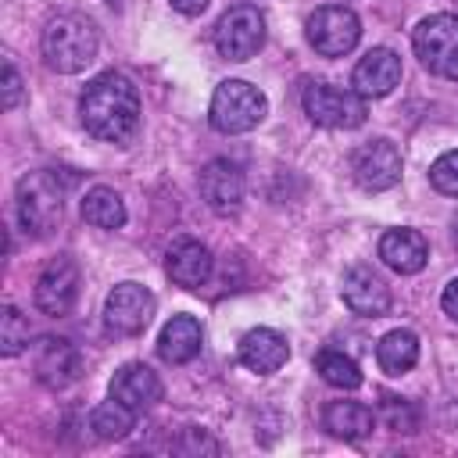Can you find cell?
Returning <instances> with one entry per match:
<instances>
[{"instance_id": "20", "label": "cell", "mask_w": 458, "mask_h": 458, "mask_svg": "<svg viewBox=\"0 0 458 458\" xmlns=\"http://www.w3.org/2000/svg\"><path fill=\"white\" fill-rule=\"evenodd\" d=\"M200 344H204V329L193 315H172L165 326H161V336H157V354L168 361V365H186L200 354Z\"/></svg>"}, {"instance_id": "5", "label": "cell", "mask_w": 458, "mask_h": 458, "mask_svg": "<svg viewBox=\"0 0 458 458\" xmlns=\"http://www.w3.org/2000/svg\"><path fill=\"white\" fill-rule=\"evenodd\" d=\"M415 57L440 79H458V14H429L411 36Z\"/></svg>"}, {"instance_id": "7", "label": "cell", "mask_w": 458, "mask_h": 458, "mask_svg": "<svg viewBox=\"0 0 458 458\" xmlns=\"http://www.w3.org/2000/svg\"><path fill=\"white\" fill-rule=\"evenodd\" d=\"M265 47V14L254 4L229 7L215 25V50L225 61H250Z\"/></svg>"}, {"instance_id": "19", "label": "cell", "mask_w": 458, "mask_h": 458, "mask_svg": "<svg viewBox=\"0 0 458 458\" xmlns=\"http://www.w3.org/2000/svg\"><path fill=\"white\" fill-rule=\"evenodd\" d=\"M379 258L386 268H394L401 276H415L429 261V243L415 229H386L379 236Z\"/></svg>"}, {"instance_id": "31", "label": "cell", "mask_w": 458, "mask_h": 458, "mask_svg": "<svg viewBox=\"0 0 458 458\" xmlns=\"http://www.w3.org/2000/svg\"><path fill=\"white\" fill-rule=\"evenodd\" d=\"M440 308L458 322V279H451V283L444 286V293H440Z\"/></svg>"}, {"instance_id": "18", "label": "cell", "mask_w": 458, "mask_h": 458, "mask_svg": "<svg viewBox=\"0 0 458 458\" xmlns=\"http://www.w3.org/2000/svg\"><path fill=\"white\" fill-rule=\"evenodd\" d=\"M111 397H118L132 411H147L150 404L161 401V379L143 361H129L111 376Z\"/></svg>"}, {"instance_id": "6", "label": "cell", "mask_w": 458, "mask_h": 458, "mask_svg": "<svg viewBox=\"0 0 458 458\" xmlns=\"http://www.w3.org/2000/svg\"><path fill=\"white\" fill-rule=\"evenodd\" d=\"M304 114L315 122V125H326V129H358L365 122V97L354 93V89H344V86H333V82H311L304 86Z\"/></svg>"}, {"instance_id": "24", "label": "cell", "mask_w": 458, "mask_h": 458, "mask_svg": "<svg viewBox=\"0 0 458 458\" xmlns=\"http://www.w3.org/2000/svg\"><path fill=\"white\" fill-rule=\"evenodd\" d=\"M132 422H136V411H132L129 404H122L118 397L100 401V404L93 408V415H89V426H93V433H97L100 440H122V437H129Z\"/></svg>"}, {"instance_id": "3", "label": "cell", "mask_w": 458, "mask_h": 458, "mask_svg": "<svg viewBox=\"0 0 458 458\" xmlns=\"http://www.w3.org/2000/svg\"><path fill=\"white\" fill-rule=\"evenodd\" d=\"M268 114V100L258 86L243 82V79H225L215 86L211 93V125L225 136H236V132H250L254 125H261V118Z\"/></svg>"}, {"instance_id": "25", "label": "cell", "mask_w": 458, "mask_h": 458, "mask_svg": "<svg viewBox=\"0 0 458 458\" xmlns=\"http://www.w3.org/2000/svg\"><path fill=\"white\" fill-rule=\"evenodd\" d=\"M315 372H318L329 386H336V390H358V386H361V369H358V361L347 358L344 351H333V347L315 354Z\"/></svg>"}, {"instance_id": "29", "label": "cell", "mask_w": 458, "mask_h": 458, "mask_svg": "<svg viewBox=\"0 0 458 458\" xmlns=\"http://www.w3.org/2000/svg\"><path fill=\"white\" fill-rule=\"evenodd\" d=\"M21 100V75L14 61H4V111H14Z\"/></svg>"}, {"instance_id": "2", "label": "cell", "mask_w": 458, "mask_h": 458, "mask_svg": "<svg viewBox=\"0 0 458 458\" xmlns=\"http://www.w3.org/2000/svg\"><path fill=\"white\" fill-rule=\"evenodd\" d=\"M97 29L86 14H57L43 29V57L54 72L75 75L97 57Z\"/></svg>"}, {"instance_id": "27", "label": "cell", "mask_w": 458, "mask_h": 458, "mask_svg": "<svg viewBox=\"0 0 458 458\" xmlns=\"http://www.w3.org/2000/svg\"><path fill=\"white\" fill-rule=\"evenodd\" d=\"M429 182L437 193L458 197V150H447L429 165Z\"/></svg>"}, {"instance_id": "11", "label": "cell", "mask_w": 458, "mask_h": 458, "mask_svg": "<svg viewBox=\"0 0 458 458\" xmlns=\"http://www.w3.org/2000/svg\"><path fill=\"white\" fill-rule=\"evenodd\" d=\"M75 297H79V268L72 258H54L39 279H36V308L61 318L75 308Z\"/></svg>"}, {"instance_id": "13", "label": "cell", "mask_w": 458, "mask_h": 458, "mask_svg": "<svg viewBox=\"0 0 458 458\" xmlns=\"http://www.w3.org/2000/svg\"><path fill=\"white\" fill-rule=\"evenodd\" d=\"M32 361H36V379L43 386H50V390H64V386H72L82 376V354L64 336H47L36 347Z\"/></svg>"}, {"instance_id": "30", "label": "cell", "mask_w": 458, "mask_h": 458, "mask_svg": "<svg viewBox=\"0 0 458 458\" xmlns=\"http://www.w3.org/2000/svg\"><path fill=\"white\" fill-rule=\"evenodd\" d=\"M179 451H186V454H197V451H211V454H215L218 447H215V440H208L200 429H186V433H182V444H179Z\"/></svg>"}, {"instance_id": "9", "label": "cell", "mask_w": 458, "mask_h": 458, "mask_svg": "<svg viewBox=\"0 0 458 458\" xmlns=\"http://www.w3.org/2000/svg\"><path fill=\"white\" fill-rule=\"evenodd\" d=\"M154 293L140 283H118L104 297V329L111 336H136L154 318Z\"/></svg>"}, {"instance_id": "22", "label": "cell", "mask_w": 458, "mask_h": 458, "mask_svg": "<svg viewBox=\"0 0 458 458\" xmlns=\"http://www.w3.org/2000/svg\"><path fill=\"white\" fill-rule=\"evenodd\" d=\"M376 361L386 376H404L419 361V336L411 329H394L376 344Z\"/></svg>"}, {"instance_id": "26", "label": "cell", "mask_w": 458, "mask_h": 458, "mask_svg": "<svg viewBox=\"0 0 458 458\" xmlns=\"http://www.w3.org/2000/svg\"><path fill=\"white\" fill-rule=\"evenodd\" d=\"M25 347H29V318L14 304H7L0 315V351H4V358H14Z\"/></svg>"}, {"instance_id": "4", "label": "cell", "mask_w": 458, "mask_h": 458, "mask_svg": "<svg viewBox=\"0 0 458 458\" xmlns=\"http://www.w3.org/2000/svg\"><path fill=\"white\" fill-rule=\"evenodd\" d=\"M61 186H57V175L50 172H29L21 182H18V193H14V204H18V222L29 236H50L61 222Z\"/></svg>"}, {"instance_id": "33", "label": "cell", "mask_w": 458, "mask_h": 458, "mask_svg": "<svg viewBox=\"0 0 458 458\" xmlns=\"http://www.w3.org/2000/svg\"><path fill=\"white\" fill-rule=\"evenodd\" d=\"M454 243H458V225H454Z\"/></svg>"}, {"instance_id": "14", "label": "cell", "mask_w": 458, "mask_h": 458, "mask_svg": "<svg viewBox=\"0 0 458 458\" xmlns=\"http://www.w3.org/2000/svg\"><path fill=\"white\" fill-rule=\"evenodd\" d=\"M200 197L215 215H233L243 200V172L229 157H215L200 168Z\"/></svg>"}, {"instance_id": "17", "label": "cell", "mask_w": 458, "mask_h": 458, "mask_svg": "<svg viewBox=\"0 0 458 458\" xmlns=\"http://www.w3.org/2000/svg\"><path fill=\"white\" fill-rule=\"evenodd\" d=\"M286 358H290L286 336L268 329V326H258V329L243 333V340H240V361H243V369H250L258 376L279 372L286 365Z\"/></svg>"}, {"instance_id": "34", "label": "cell", "mask_w": 458, "mask_h": 458, "mask_svg": "<svg viewBox=\"0 0 458 458\" xmlns=\"http://www.w3.org/2000/svg\"><path fill=\"white\" fill-rule=\"evenodd\" d=\"M111 4H114V0H111Z\"/></svg>"}, {"instance_id": "21", "label": "cell", "mask_w": 458, "mask_h": 458, "mask_svg": "<svg viewBox=\"0 0 458 458\" xmlns=\"http://www.w3.org/2000/svg\"><path fill=\"white\" fill-rule=\"evenodd\" d=\"M322 426L340 440H361V437L372 433L376 415L361 401H329L326 411H322Z\"/></svg>"}, {"instance_id": "15", "label": "cell", "mask_w": 458, "mask_h": 458, "mask_svg": "<svg viewBox=\"0 0 458 458\" xmlns=\"http://www.w3.org/2000/svg\"><path fill=\"white\" fill-rule=\"evenodd\" d=\"M397 82H401V57L390 47H372L354 64V75H351L354 93H361L365 100H376V97L394 93Z\"/></svg>"}, {"instance_id": "16", "label": "cell", "mask_w": 458, "mask_h": 458, "mask_svg": "<svg viewBox=\"0 0 458 458\" xmlns=\"http://www.w3.org/2000/svg\"><path fill=\"white\" fill-rule=\"evenodd\" d=\"M211 268H215V258H211V250L200 240H179V243L168 247L165 272L182 290H200L211 279Z\"/></svg>"}, {"instance_id": "1", "label": "cell", "mask_w": 458, "mask_h": 458, "mask_svg": "<svg viewBox=\"0 0 458 458\" xmlns=\"http://www.w3.org/2000/svg\"><path fill=\"white\" fill-rule=\"evenodd\" d=\"M79 114L89 136L104 143H129L140 129V93L132 79L104 72L93 82H86L79 97Z\"/></svg>"}, {"instance_id": "23", "label": "cell", "mask_w": 458, "mask_h": 458, "mask_svg": "<svg viewBox=\"0 0 458 458\" xmlns=\"http://www.w3.org/2000/svg\"><path fill=\"white\" fill-rule=\"evenodd\" d=\"M82 218L97 229H122L125 225V200L111 186H93L82 197Z\"/></svg>"}, {"instance_id": "12", "label": "cell", "mask_w": 458, "mask_h": 458, "mask_svg": "<svg viewBox=\"0 0 458 458\" xmlns=\"http://www.w3.org/2000/svg\"><path fill=\"white\" fill-rule=\"evenodd\" d=\"M340 297L344 304L354 311V315H365V318H379L386 315L390 308V286L383 283L379 272H372L369 265H354L344 272L340 279Z\"/></svg>"}, {"instance_id": "8", "label": "cell", "mask_w": 458, "mask_h": 458, "mask_svg": "<svg viewBox=\"0 0 458 458\" xmlns=\"http://www.w3.org/2000/svg\"><path fill=\"white\" fill-rule=\"evenodd\" d=\"M304 32H308V43L315 47V54H322V57H344V54H351L358 47L361 21H358V14L351 7L329 4V7H318L315 14H308Z\"/></svg>"}, {"instance_id": "10", "label": "cell", "mask_w": 458, "mask_h": 458, "mask_svg": "<svg viewBox=\"0 0 458 458\" xmlns=\"http://www.w3.org/2000/svg\"><path fill=\"white\" fill-rule=\"evenodd\" d=\"M351 172H354L361 190L383 193V190L401 182V150L390 140H369V143H361L354 150Z\"/></svg>"}, {"instance_id": "32", "label": "cell", "mask_w": 458, "mask_h": 458, "mask_svg": "<svg viewBox=\"0 0 458 458\" xmlns=\"http://www.w3.org/2000/svg\"><path fill=\"white\" fill-rule=\"evenodd\" d=\"M168 4H172L179 14H200V11H204L211 0H168Z\"/></svg>"}, {"instance_id": "28", "label": "cell", "mask_w": 458, "mask_h": 458, "mask_svg": "<svg viewBox=\"0 0 458 458\" xmlns=\"http://www.w3.org/2000/svg\"><path fill=\"white\" fill-rule=\"evenodd\" d=\"M379 422H383L386 429L411 433V429H415V411H411V404H408V401L383 394V401H379Z\"/></svg>"}]
</instances>
